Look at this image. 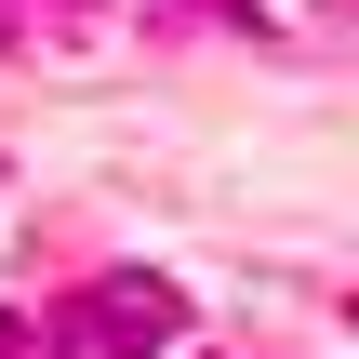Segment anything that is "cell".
I'll return each instance as SVG.
<instances>
[{"label": "cell", "mask_w": 359, "mask_h": 359, "mask_svg": "<svg viewBox=\"0 0 359 359\" xmlns=\"http://www.w3.org/2000/svg\"><path fill=\"white\" fill-rule=\"evenodd\" d=\"M27 346H53V359H160V346H187V293L147 280V266H120V280L67 293L53 333H27Z\"/></svg>", "instance_id": "cell-1"}, {"label": "cell", "mask_w": 359, "mask_h": 359, "mask_svg": "<svg viewBox=\"0 0 359 359\" xmlns=\"http://www.w3.org/2000/svg\"><path fill=\"white\" fill-rule=\"evenodd\" d=\"M0 359H27V320H13V306H0Z\"/></svg>", "instance_id": "cell-2"}]
</instances>
